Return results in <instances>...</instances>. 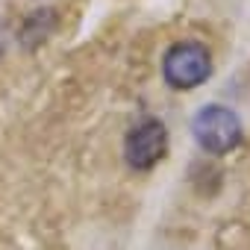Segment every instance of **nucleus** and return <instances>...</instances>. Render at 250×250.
Returning <instances> with one entry per match:
<instances>
[{
    "instance_id": "nucleus-1",
    "label": "nucleus",
    "mask_w": 250,
    "mask_h": 250,
    "mask_svg": "<svg viewBox=\"0 0 250 250\" xmlns=\"http://www.w3.org/2000/svg\"><path fill=\"white\" fill-rule=\"evenodd\" d=\"M191 133H194V142L200 145V150H206L212 156H221V153H229V150L238 147L241 121H238V115L232 109L209 103L194 115Z\"/></svg>"
},
{
    "instance_id": "nucleus-2",
    "label": "nucleus",
    "mask_w": 250,
    "mask_h": 250,
    "mask_svg": "<svg viewBox=\"0 0 250 250\" xmlns=\"http://www.w3.org/2000/svg\"><path fill=\"white\" fill-rule=\"evenodd\" d=\"M212 74V56L200 42H180L162 59V77L171 88H197Z\"/></svg>"
},
{
    "instance_id": "nucleus-3",
    "label": "nucleus",
    "mask_w": 250,
    "mask_h": 250,
    "mask_svg": "<svg viewBox=\"0 0 250 250\" xmlns=\"http://www.w3.org/2000/svg\"><path fill=\"white\" fill-rule=\"evenodd\" d=\"M168 150V130L165 124L156 118L142 121L139 127L127 136V145H124V153H127L130 168L136 171H150Z\"/></svg>"
}]
</instances>
